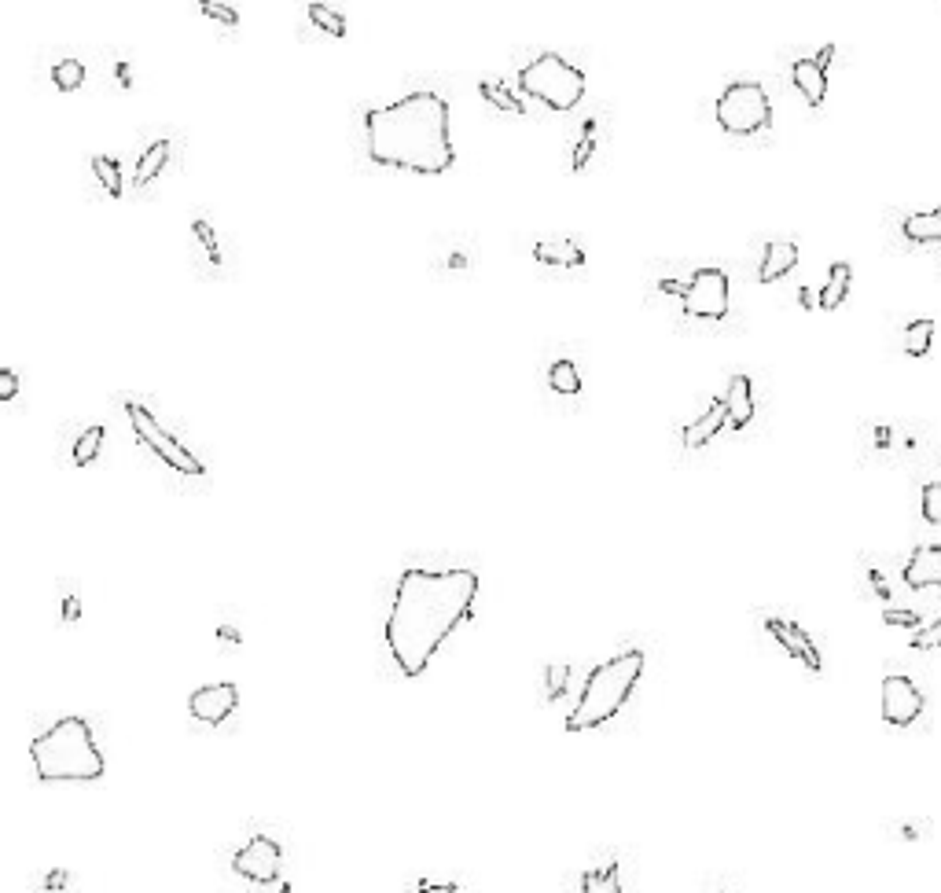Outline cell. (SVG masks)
I'll list each match as a JSON object with an SVG mask.
<instances>
[{"instance_id":"8d00e7d4","label":"cell","mask_w":941,"mask_h":893,"mask_svg":"<svg viewBox=\"0 0 941 893\" xmlns=\"http://www.w3.org/2000/svg\"><path fill=\"white\" fill-rule=\"evenodd\" d=\"M912 647H916V651H938L941 647V618L938 622H930L927 629L919 625L916 636H912Z\"/></svg>"},{"instance_id":"e0dca14e","label":"cell","mask_w":941,"mask_h":893,"mask_svg":"<svg viewBox=\"0 0 941 893\" xmlns=\"http://www.w3.org/2000/svg\"><path fill=\"white\" fill-rule=\"evenodd\" d=\"M794 265H798V243H791V239H769L758 261V280L776 283V280H783Z\"/></svg>"},{"instance_id":"30bf717a","label":"cell","mask_w":941,"mask_h":893,"mask_svg":"<svg viewBox=\"0 0 941 893\" xmlns=\"http://www.w3.org/2000/svg\"><path fill=\"white\" fill-rule=\"evenodd\" d=\"M923 710H927V699H923V691H919L916 680L905 677V673H890V677L883 680V721L886 724L908 728V724H916L919 717H923Z\"/></svg>"},{"instance_id":"83f0119b","label":"cell","mask_w":941,"mask_h":893,"mask_svg":"<svg viewBox=\"0 0 941 893\" xmlns=\"http://www.w3.org/2000/svg\"><path fill=\"white\" fill-rule=\"evenodd\" d=\"M478 92H482V100L486 103H493V107H500V111H508V114H526V107H522V100L515 96V92L504 85V81H493V78H486L482 85H478Z\"/></svg>"},{"instance_id":"7402d4cb","label":"cell","mask_w":941,"mask_h":893,"mask_svg":"<svg viewBox=\"0 0 941 893\" xmlns=\"http://www.w3.org/2000/svg\"><path fill=\"white\" fill-rule=\"evenodd\" d=\"M908 243H941V210H927V214H908L901 225Z\"/></svg>"},{"instance_id":"d6a6232c","label":"cell","mask_w":941,"mask_h":893,"mask_svg":"<svg viewBox=\"0 0 941 893\" xmlns=\"http://www.w3.org/2000/svg\"><path fill=\"white\" fill-rule=\"evenodd\" d=\"M886 831L901 838V842H923V838H930L927 820H894V824H886Z\"/></svg>"},{"instance_id":"1f68e13d","label":"cell","mask_w":941,"mask_h":893,"mask_svg":"<svg viewBox=\"0 0 941 893\" xmlns=\"http://www.w3.org/2000/svg\"><path fill=\"white\" fill-rule=\"evenodd\" d=\"M567 680H570L567 662H552V666H545V702L563 699V695H567Z\"/></svg>"},{"instance_id":"6da1fadb","label":"cell","mask_w":941,"mask_h":893,"mask_svg":"<svg viewBox=\"0 0 941 893\" xmlns=\"http://www.w3.org/2000/svg\"><path fill=\"white\" fill-rule=\"evenodd\" d=\"M478 596V574L467 566L427 570L412 566L397 577L390 614L383 625L386 651L405 677H420L460 629Z\"/></svg>"},{"instance_id":"ac0fdd59","label":"cell","mask_w":941,"mask_h":893,"mask_svg":"<svg viewBox=\"0 0 941 893\" xmlns=\"http://www.w3.org/2000/svg\"><path fill=\"white\" fill-rule=\"evenodd\" d=\"M725 405H728V427L732 430L750 427V419H754V383H750V375H732V379H728Z\"/></svg>"},{"instance_id":"f35d334b","label":"cell","mask_w":941,"mask_h":893,"mask_svg":"<svg viewBox=\"0 0 941 893\" xmlns=\"http://www.w3.org/2000/svg\"><path fill=\"white\" fill-rule=\"evenodd\" d=\"M19 397V375H15V368H4L0 372V401H15Z\"/></svg>"},{"instance_id":"4dcf8cb0","label":"cell","mask_w":941,"mask_h":893,"mask_svg":"<svg viewBox=\"0 0 941 893\" xmlns=\"http://www.w3.org/2000/svg\"><path fill=\"white\" fill-rule=\"evenodd\" d=\"M195 8H199L206 19H214L217 26H225V30H236L239 26V12L232 4H221V0H195Z\"/></svg>"},{"instance_id":"4316f807","label":"cell","mask_w":941,"mask_h":893,"mask_svg":"<svg viewBox=\"0 0 941 893\" xmlns=\"http://www.w3.org/2000/svg\"><path fill=\"white\" fill-rule=\"evenodd\" d=\"M85 78H89V70H85V63L74 56L59 59L56 67H52V85H56L59 92H74L85 85Z\"/></svg>"},{"instance_id":"ffe728a7","label":"cell","mask_w":941,"mask_h":893,"mask_svg":"<svg viewBox=\"0 0 941 893\" xmlns=\"http://www.w3.org/2000/svg\"><path fill=\"white\" fill-rule=\"evenodd\" d=\"M850 283H853L850 261H835L828 269V283L820 287V309H824V313L839 309L842 302H846V294H850Z\"/></svg>"},{"instance_id":"74e56055","label":"cell","mask_w":941,"mask_h":893,"mask_svg":"<svg viewBox=\"0 0 941 893\" xmlns=\"http://www.w3.org/2000/svg\"><path fill=\"white\" fill-rule=\"evenodd\" d=\"M67 886H70V871L67 868H52L45 879H41V890H45V893H59V890H67Z\"/></svg>"},{"instance_id":"ba28073f","label":"cell","mask_w":941,"mask_h":893,"mask_svg":"<svg viewBox=\"0 0 941 893\" xmlns=\"http://www.w3.org/2000/svg\"><path fill=\"white\" fill-rule=\"evenodd\" d=\"M728 309H732V283L725 269L703 265L681 283V313L688 320H725Z\"/></svg>"},{"instance_id":"d6986e66","label":"cell","mask_w":941,"mask_h":893,"mask_svg":"<svg viewBox=\"0 0 941 893\" xmlns=\"http://www.w3.org/2000/svg\"><path fill=\"white\" fill-rule=\"evenodd\" d=\"M600 140H603V114H589V118L578 125V136H574V147H570V170L574 173L589 170Z\"/></svg>"},{"instance_id":"8fae6325","label":"cell","mask_w":941,"mask_h":893,"mask_svg":"<svg viewBox=\"0 0 941 893\" xmlns=\"http://www.w3.org/2000/svg\"><path fill=\"white\" fill-rule=\"evenodd\" d=\"M765 633L776 640V644L783 647V655L794 658V662H802L813 677H820L824 673V658H820V647L813 644V636L805 633L802 625L791 622V618H780V614H765Z\"/></svg>"},{"instance_id":"7a4b0ae2","label":"cell","mask_w":941,"mask_h":893,"mask_svg":"<svg viewBox=\"0 0 941 893\" xmlns=\"http://www.w3.org/2000/svg\"><path fill=\"white\" fill-rule=\"evenodd\" d=\"M364 151L375 166L420 177H442L456 166L449 103L431 89L409 92L401 100L364 114Z\"/></svg>"},{"instance_id":"d4e9b609","label":"cell","mask_w":941,"mask_h":893,"mask_svg":"<svg viewBox=\"0 0 941 893\" xmlns=\"http://www.w3.org/2000/svg\"><path fill=\"white\" fill-rule=\"evenodd\" d=\"M92 173H96V181L103 184V192L111 195V199H122L125 192V181H122V162L111 159V155H92Z\"/></svg>"},{"instance_id":"8992f818","label":"cell","mask_w":941,"mask_h":893,"mask_svg":"<svg viewBox=\"0 0 941 893\" xmlns=\"http://www.w3.org/2000/svg\"><path fill=\"white\" fill-rule=\"evenodd\" d=\"M125 408V419H129V427H133V434H137V441L148 449L155 460H159L162 467H170V471H177V475L184 478H203L206 475V464L199 460V456L184 445L173 430L162 427V419L151 412L144 401H137V397H125L122 401Z\"/></svg>"},{"instance_id":"4fadbf2b","label":"cell","mask_w":941,"mask_h":893,"mask_svg":"<svg viewBox=\"0 0 941 893\" xmlns=\"http://www.w3.org/2000/svg\"><path fill=\"white\" fill-rule=\"evenodd\" d=\"M530 254H533V261L545 265V269H581V265H589L585 247L570 236H541L530 247Z\"/></svg>"},{"instance_id":"2e32d148","label":"cell","mask_w":941,"mask_h":893,"mask_svg":"<svg viewBox=\"0 0 941 893\" xmlns=\"http://www.w3.org/2000/svg\"><path fill=\"white\" fill-rule=\"evenodd\" d=\"M791 81H794V89L802 92V100L809 103V107H820L824 96H828V67H824L817 56L794 59Z\"/></svg>"},{"instance_id":"7c38bea8","label":"cell","mask_w":941,"mask_h":893,"mask_svg":"<svg viewBox=\"0 0 941 893\" xmlns=\"http://www.w3.org/2000/svg\"><path fill=\"white\" fill-rule=\"evenodd\" d=\"M239 706V688L232 680H217V684H203L192 691L188 699V713L203 724H225Z\"/></svg>"},{"instance_id":"52a82bcc","label":"cell","mask_w":941,"mask_h":893,"mask_svg":"<svg viewBox=\"0 0 941 893\" xmlns=\"http://www.w3.org/2000/svg\"><path fill=\"white\" fill-rule=\"evenodd\" d=\"M714 118L728 136H761L772 125V100L758 81H732L714 103Z\"/></svg>"},{"instance_id":"e575fe53","label":"cell","mask_w":941,"mask_h":893,"mask_svg":"<svg viewBox=\"0 0 941 893\" xmlns=\"http://www.w3.org/2000/svg\"><path fill=\"white\" fill-rule=\"evenodd\" d=\"M81 618V596L78 588H63V600H59V622L63 625H74Z\"/></svg>"},{"instance_id":"5bb4252c","label":"cell","mask_w":941,"mask_h":893,"mask_svg":"<svg viewBox=\"0 0 941 893\" xmlns=\"http://www.w3.org/2000/svg\"><path fill=\"white\" fill-rule=\"evenodd\" d=\"M728 427V405H725V394L714 397L710 405H706L703 416H695L688 427L681 430V445L688 449V453H695V449H706L710 441L721 434V430Z\"/></svg>"},{"instance_id":"9a60e30c","label":"cell","mask_w":941,"mask_h":893,"mask_svg":"<svg viewBox=\"0 0 941 893\" xmlns=\"http://www.w3.org/2000/svg\"><path fill=\"white\" fill-rule=\"evenodd\" d=\"M901 581L908 588H941V544H919L916 552L908 555L905 570H901Z\"/></svg>"},{"instance_id":"277c9868","label":"cell","mask_w":941,"mask_h":893,"mask_svg":"<svg viewBox=\"0 0 941 893\" xmlns=\"http://www.w3.org/2000/svg\"><path fill=\"white\" fill-rule=\"evenodd\" d=\"M644 666H647V658L640 647H625V651L611 655L607 662H600V666L585 677L578 702H574V710L567 713V732L570 735L592 732V728L614 721L618 710H622L625 702H629V695L636 691L640 677H644Z\"/></svg>"},{"instance_id":"7bdbcfd3","label":"cell","mask_w":941,"mask_h":893,"mask_svg":"<svg viewBox=\"0 0 941 893\" xmlns=\"http://www.w3.org/2000/svg\"><path fill=\"white\" fill-rule=\"evenodd\" d=\"M721 893H732V890H721Z\"/></svg>"},{"instance_id":"ab89813d","label":"cell","mask_w":941,"mask_h":893,"mask_svg":"<svg viewBox=\"0 0 941 893\" xmlns=\"http://www.w3.org/2000/svg\"><path fill=\"white\" fill-rule=\"evenodd\" d=\"M868 581H872V592L879 596L883 603H890L894 600V592H890V585H886V577H883V570H875V566H868Z\"/></svg>"},{"instance_id":"3957f363","label":"cell","mask_w":941,"mask_h":893,"mask_svg":"<svg viewBox=\"0 0 941 893\" xmlns=\"http://www.w3.org/2000/svg\"><path fill=\"white\" fill-rule=\"evenodd\" d=\"M30 761H34L37 780L45 783H89L107 772L103 750L96 743L92 724L78 713L59 717L45 732L34 735L30 743Z\"/></svg>"},{"instance_id":"603a6c76","label":"cell","mask_w":941,"mask_h":893,"mask_svg":"<svg viewBox=\"0 0 941 893\" xmlns=\"http://www.w3.org/2000/svg\"><path fill=\"white\" fill-rule=\"evenodd\" d=\"M581 893H625L618 860L603 864V868H589V871H585V875H581Z\"/></svg>"},{"instance_id":"9c48e42d","label":"cell","mask_w":941,"mask_h":893,"mask_svg":"<svg viewBox=\"0 0 941 893\" xmlns=\"http://www.w3.org/2000/svg\"><path fill=\"white\" fill-rule=\"evenodd\" d=\"M232 868L239 879H247L250 886H273L284 871V849L269 835H254L232 853Z\"/></svg>"},{"instance_id":"5b68a950","label":"cell","mask_w":941,"mask_h":893,"mask_svg":"<svg viewBox=\"0 0 941 893\" xmlns=\"http://www.w3.org/2000/svg\"><path fill=\"white\" fill-rule=\"evenodd\" d=\"M519 89L526 92L530 100L541 103V107H548V111L567 114L585 100L589 78H585V70L574 67L570 59L556 56V52H545V56L530 59V63L519 70Z\"/></svg>"},{"instance_id":"60d3db41","label":"cell","mask_w":941,"mask_h":893,"mask_svg":"<svg viewBox=\"0 0 941 893\" xmlns=\"http://www.w3.org/2000/svg\"><path fill=\"white\" fill-rule=\"evenodd\" d=\"M217 644H221V647H239V629H236V625H221V629H217Z\"/></svg>"},{"instance_id":"f546056e","label":"cell","mask_w":941,"mask_h":893,"mask_svg":"<svg viewBox=\"0 0 941 893\" xmlns=\"http://www.w3.org/2000/svg\"><path fill=\"white\" fill-rule=\"evenodd\" d=\"M934 342V320H912L905 328V350L908 357H927Z\"/></svg>"},{"instance_id":"cb8c5ba5","label":"cell","mask_w":941,"mask_h":893,"mask_svg":"<svg viewBox=\"0 0 941 893\" xmlns=\"http://www.w3.org/2000/svg\"><path fill=\"white\" fill-rule=\"evenodd\" d=\"M103 449V427L100 423H92V427H85L74 438V445H70V464L74 467H89L96 456H100Z\"/></svg>"},{"instance_id":"d590c367","label":"cell","mask_w":941,"mask_h":893,"mask_svg":"<svg viewBox=\"0 0 941 893\" xmlns=\"http://www.w3.org/2000/svg\"><path fill=\"white\" fill-rule=\"evenodd\" d=\"M883 622L886 625H897V629H912V633H916L919 625H923V618H919L916 611H908V607H886Z\"/></svg>"},{"instance_id":"b9f144b4","label":"cell","mask_w":941,"mask_h":893,"mask_svg":"<svg viewBox=\"0 0 941 893\" xmlns=\"http://www.w3.org/2000/svg\"><path fill=\"white\" fill-rule=\"evenodd\" d=\"M420 893H460L453 882H420Z\"/></svg>"},{"instance_id":"484cf974","label":"cell","mask_w":941,"mask_h":893,"mask_svg":"<svg viewBox=\"0 0 941 893\" xmlns=\"http://www.w3.org/2000/svg\"><path fill=\"white\" fill-rule=\"evenodd\" d=\"M548 386L556 390L559 397H578L581 394V372L574 361H552V368H548Z\"/></svg>"},{"instance_id":"836d02e7","label":"cell","mask_w":941,"mask_h":893,"mask_svg":"<svg viewBox=\"0 0 941 893\" xmlns=\"http://www.w3.org/2000/svg\"><path fill=\"white\" fill-rule=\"evenodd\" d=\"M919 508H923V519H927L930 526H941V478H938V482H927V486H923V500H919Z\"/></svg>"},{"instance_id":"f1b7e54d","label":"cell","mask_w":941,"mask_h":893,"mask_svg":"<svg viewBox=\"0 0 941 893\" xmlns=\"http://www.w3.org/2000/svg\"><path fill=\"white\" fill-rule=\"evenodd\" d=\"M306 15H309V23L317 26L320 34H328V37H346V15L342 12H335V8H328V4H309L306 8Z\"/></svg>"},{"instance_id":"44dd1931","label":"cell","mask_w":941,"mask_h":893,"mask_svg":"<svg viewBox=\"0 0 941 893\" xmlns=\"http://www.w3.org/2000/svg\"><path fill=\"white\" fill-rule=\"evenodd\" d=\"M166 162H170V140H155V144H148L144 151H140L133 184H137V188H148V184L166 170Z\"/></svg>"}]
</instances>
